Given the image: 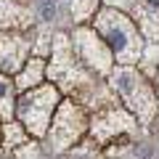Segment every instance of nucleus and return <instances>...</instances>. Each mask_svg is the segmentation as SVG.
Masks as SVG:
<instances>
[{
    "instance_id": "nucleus-1",
    "label": "nucleus",
    "mask_w": 159,
    "mask_h": 159,
    "mask_svg": "<svg viewBox=\"0 0 159 159\" xmlns=\"http://www.w3.org/2000/svg\"><path fill=\"white\" fill-rule=\"evenodd\" d=\"M96 29L103 34L109 51L119 61V66H130V64L141 61L143 43H141V34H138V27L127 16H122L117 8L98 11L96 13Z\"/></svg>"
},
{
    "instance_id": "nucleus-2",
    "label": "nucleus",
    "mask_w": 159,
    "mask_h": 159,
    "mask_svg": "<svg viewBox=\"0 0 159 159\" xmlns=\"http://www.w3.org/2000/svg\"><path fill=\"white\" fill-rule=\"evenodd\" d=\"M111 88L125 98L130 111L141 119L143 125H151L157 114V98H154L151 85L146 82L135 66H117L111 72Z\"/></svg>"
},
{
    "instance_id": "nucleus-3",
    "label": "nucleus",
    "mask_w": 159,
    "mask_h": 159,
    "mask_svg": "<svg viewBox=\"0 0 159 159\" xmlns=\"http://www.w3.org/2000/svg\"><path fill=\"white\" fill-rule=\"evenodd\" d=\"M48 77L61 85L64 90H82V88H96L80 58L74 56L72 45H69L66 34H56L53 37V64L48 66Z\"/></svg>"
},
{
    "instance_id": "nucleus-4",
    "label": "nucleus",
    "mask_w": 159,
    "mask_h": 159,
    "mask_svg": "<svg viewBox=\"0 0 159 159\" xmlns=\"http://www.w3.org/2000/svg\"><path fill=\"white\" fill-rule=\"evenodd\" d=\"M56 106H58V90L53 85H40L34 90H27L16 101V114L24 122V130H29L32 135H45Z\"/></svg>"
},
{
    "instance_id": "nucleus-5",
    "label": "nucleus",
    "mask_w": 159,
    "mask_h": 159,
    "mask_svg": "<svg viewBox=\"0 0 159 159\" xmlns=\"http://www.w3.org/2000/svg\"><path fill=\"white\" fill-rule=\"evenodd\" d=\"M85 130V114L77 103L66 101L58 106V114H56V122L51 127V146L53 151H66L80 135Z\"/></svg>"
},
{
    "instance_id": "nucleus-6",
    "label": "nucleus",
    "mask_w": 159,
    "mask_h": 159,
    "mask_svg": "<svg viewBox=\"0 0 159 159\" xmlns=\"http://www.w3.org/2000/svg\"><path fill=\"white\" fill-rule=\"evenodd\" d=\"M72 37H74V48H77L80 58H82L93 72H98V74H111L114 72L111 69V58H114L111 51H109L106 43H101V37H98L93 29L77 27L72 32Z\"/></svg>"
},
{
    "instance_id": "nucleus-7",
    "label": "nucleus",
    "mask_w": 159,
    "mask_h": 159,
    "mask_svg": "<svg viewBox=\"0 0 159 159\" xmlns=\"http://www.w3.org/2000/svg\"><path fill=\"white\" fill-rule=\"evenodd\" d=\"M90 130L98 141H114V138L127 135V133L135 130V119L127 111H122V109H106L103 114H98L93 119Z\"/></svg>"
},
{
    "instance_id": "nucleus-8",
    "label": "nucleus",
    "mask_w": 159,
    "mask_h": 159,
    "mask_svg": "<svg viewBox=\"0 0 159 159\" xmlns=\"http://www.w3.org/2000/svg\"><path fill=\"white\" fill-rule=\"evenodd\" d=\"M29 48H32L29 40L21 34H3L0 37V72H16L24 64Z\"/></svg>"
},
{
    "instance_id": "nucleus-9",
    "label": "nucleus",
    "mask_w": 159,
    "mask_h": 159,
    "mask_svg": "<svg viewBox=\"0 0 159 159\" xmlns=\"http://www.w3.org/2000/svg\"><path fill=\"white\" fill-rule=\"evenodd\" d=\"M133 16H135L138 27L143 29V34L148 40H159V6H154L148 0H141L133 8Z\"/></svg>"
},
{
    "instance_id": "nucleus-10",
    "label": "nucleus",
    "mask_w": 159,
    "mask_h": 159,
    "mask_svg": "<svg viewBox=\"0 0 159 159\" xmlns=\"http://www.w3.org/2000/svg\"><path fill=\"white\" fill-rule=\"evenodd\" d=\"M43 74H45V64H43V58H34V61L27 64V69L19 72L16 88H21V90H34V88L40 85V80H43Z\"/></svg>"
},
{
    "instance_id": "nucleus-11",
    "label": "nucleus",
    "mask_w": 159,
    "mask_h": 159,
    "mask_svg": "<svg viewBox=\"0 0 159 159\" xmlns=\"http://www.w3.org/2000/svg\"><path fill=\"white\" fill-rule=\"evenodd\" d=\"M98 0H69V16L74 21H85L90 13H96Z\"/></svg>"
},
{
    "instance_id": "nucleus-12",
    "label": "nucleus",
    "mask_w": 159,
    "mask_h": 159,
    "mask_svg": "<svg viewBox=\"0 0 159 159\" xmlns=\"http://www.w3.org/2000/svg\"><path fill=\"white\" fill-rule=\"evenodd\" d=\"M27 13L21 8H16L11 0H0V27H6V24H24L21 19Z\"/></svg>"
},
{
    "instance_id": "nucleus-13",
    "label": "nucleus",
    "mask_w": 159,
    "mask_h": 159,
    "mask_svg": "<svg viewBox=\"0 0 159 159\" xmlns=\"http://www.w3.org/2000/svg\"><path fill=\"white\" fill-rule=\"evenodd\" d=\"M141 66H143V74L146 77H154L159 69V48L154 45V43H148L146 51L141 53Z\"/></svg>"
},
{
    "instance_id": "nucleus-14",
    "label": "nucleus",
    "mask_w": 159,
    "mask_h": 159,
    "mask_svg": "<svg viewBox=\"0 0 159 159\" xmlns=\"http://www.w3.org/2000/svg\"><path fill=\"white\" fill-rule=\"evenodd\" d=\"M6 148H13L16 143H21V141H27V130L24 127H19V125H6Z\"/></svg>"
},
{
    "instance_id": "nucleus-15",
    "label": "nucleus",
    "mask_w": 159,
    "mask_h": 159,
    "mask_svg": "<svg viewBox=\"0 0 159 159\" xmlns=\"http://www.w3.org/2000/svg\"><path fill=\"white\" fill-rule=\"evenodd\" d=\"M11 82H8V80H3L0 77V114H3V117H11Z\"/></svg>"
},
{
    "instance_id": "nucleus-16",
    "label": "nucleus",
    "mask_w": 159,
    "mask_h": 159,
    "mask_svg": "<svg viewBox=\"0 0 159 159\" xmlns=\"http://www.w3.org/2000/svg\"><path fill=\"white\" fill-rule=\"evenodd\" d=\"M48 51H51V32L43 27L40 29V37H37V45H34V53H37V56H45Z\"/></svg>"
},
{
    "instance_id": "nucleus-17",
    "label": "nucleus",
    "mask_w": 159,
    "mask_h": 159,
    "mask_svg": "<svg viewBox=\"0 0 159 159\" xmlns=\"http://www.w3.org/2000/svg\"><path fill=\"white\" fill-rule=\"evenodd\" d=\"M37 157H40V151H37L34 143H24V146H19V151H16V159H37Z\"/></svg>"
},
{
    "instance_id": "nucleus-18",
    "label": "nucleus",
    "mask_w": 159,
    "mask_h": 159,
    "mask_svg": "<svg viewBox=\"0 0 159 159\" xmlns=\"http://www.w3.org/2000/svg\"><path fill=\"white\" fill-rule=\"evenodd\" d=\"M109 8H135L141 0H106Z\"/></svg>"
},
{
    "instance_id": "nucleus-19",
    "label": "nucleus",
    "mask_w": 159,
    "mask_h": 159,
    "mask_svg": "<svg viewBox=\"0 0 159 159\" xmlns=\"http://www.w3.org/2000/svg\"><path fill=\"white\" fill-rule=\"evenodd\" d=\"M148 3H154V6H159V0H148Z\"/></svg>"
}]
</instances>
